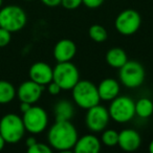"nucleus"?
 <instances>
[{
  "label": "nucleus",
  "instance_id": "obj_29",
  "mask_svg": "<svg viewBox=\"0 0 153 153\" xmlns=\"http://www.w3.org/2000/svg\"><path fill=\"white\" fill-rule=\"evenodd\" d=\"M32 107V104H30V103H26V102H21L20 103V106H19V109L20 111H21L22 113H24L25 111H27L28 109Z\"/></svg>",
  "mask_w": 153,
  "mask_h": 153
},
{
  "label": "nucleus",
  "instance_id": "obj_2",
  "mask_svg": "<svg viewBox=\"0 0 153 153\" xmlns=\"http://www.w3.org/2000/svg\"><path fill=\"white\" fill-rule=\"evenodd\" d=\"M74 103L80 108L87 110L88 108L100 104V96L98 87L87 80H79L71 89Z\"/></svg>",
  "mask_w": 153,
  "mask_h": 153
},
{
  "label": "nucleus",
  "instance_id": "obj_22",
  "mask_svg": "<svg viewBox=\"0 0 153 153\" xmlns=\"http://www.w3.org/2000/svg\"><path fill=\"white\" fill-rule=\"evenodd\" d=\"M101 135V143L106 147H115L119 143V132L113 129L103 130Z\"/></svg>",
  "mask_w": 153,
  "mask_h": 153
},
{
  "label": "nucleus",
  "instance_id": "obj_14",
  "mask_svg": "<svg viewBox=\"0 0 153 153\" xmlns=\"http://www.w3.org/2000/svg\"><path fill=\"white\" fill-rule=\"evenodd\" d=\"M76 53V45L70 39H61L56 43L53 55L57 62L71 61Z\"/></svg>",
  "mask_w": 153,
  "mask_h": 153
},
{
  "label": "nucleus",
  "instance_id": "obj_8",
  "mask_svg": "<svg viewBox=\"0 0 153 153\" xmlns=\"http://www.w3.org/2000/svg\"><path fill=\"white\" fill-rule=\"evenodd\" d=\"M24 127L27 132L30 134H40L48 126V114L40 106L32 105L27 111L22 115Z\"/></svg>",
  "mask_w": 153,
  "mask_h": 153
},
{
  "label": "nucleus",
  "instance_id": "obj_12",
  "mask_svg": "<svg viewBox=\"0 0 153 153\" xmlns=\"http://www.w3.org/2000/svg\"><path fill=\"white\" fill-rule=\"evenodd\" d=\"M53 69L49 64L39 61L34 63L30 67L28 76L32 81L42 86H45L53 81Z\"/></svg>",
  "mask_w": 153,
  "mask_h": 153
},
{
  "label": "nucleus",
  "instance_id": "obj_30",
  "mask_svg": "<svg viewBox=\"0 0 153 153\" xmlns=\"http://www.w3.org/2000/svg\"><path fill=\"white\" fill-rule=\"evenodd\" d=\"M37 143V138L35 137V136H28L27 138H26V140H25V145H26V147H30V146H33L34 144H36Z\"/></svg>",
  "mask_w": 153,
  "mask_h": 153
},
{
  "label": "nucleus",
  "instance_id": "obj_18",
  "mask_svg": "<svg viewBox=\"0 0 153 153\" xmlns=\"http://www.w3.org/2000/svg\"><path fill=\"white\" fill-rule=\"evenodd\" d=\"M128 61L126 51L121 47H112L106 53V62L113 68H121Z\"/></svg>",
  "mask_w": 153,
  "mask_h": 153
},
{
  "label": "nucleus",
  "instance_id": "obj_34",
  "mask_svg": "<svg viewBox=\"0 0 153 153\" xmlns=\"http://www.w3.org/2000/svg\"><path fill=\"white\" fill-rule=\"evenodd\" d=\"M25 1H33V0H25Z\"/></svg>",
  "mask_w": 153,
  "mask_h": 153
},
{
  "label": "nucleus",
  "instance_id": "obj_19",
  "mask_svg": "<svg viewBox=\"0 0 153 153\" xmlns=\"http://www.w3.org/2000/svg\"><path fill=\"white\" fill-rule=\"evenodd\" d=\"M17 96L15 86L9 81L0 80V105L10 104Z\"/></svg>",
  "mask_w": 153,
  "mask_h": 153
},
{
  "label": "nucleus",
  "instance_id": "obj_32",
  "mask_svg": "<svg viewBox=\"0 0 153 153\" xmlns=\"http://www.w3.org/2000/svg\"><path fill=\"white\" fill-rule=\"evenodd\" d=\"M148 149H149V152H150V153H153V140H151L150 144H149Z\"/></svg>",
  "mask_w": 153,
  "mask_h": 153
},
{
  "label": "nucleus",
  "instance_id": "obj_3",
  "mask_svg": "<svg viewBox=\"0 0 153 153\" xmlns=\"http://www.w3.org/2000/svg\"><path fill=\"white\" fill-rule=\"evenodd\" d=\"M26 130L22 117L16 113H7L0 120V134L7 144H17L23 138Z\"/></svg>",
  "mask_w": 153,
  "mask_h": 153
},
{
  "label": "nucleus",
  "instance_id": "obj_9",
  "mask_svg": "<svg viewBox=\"0 0 153 153\" xmlns=\"http://www.w3.org/2000/svg\"><path fill=\"white\" fill-rule=\"evenodd\" d=\"M142 17L140 13L133 9L122 11L114 20V27L123 36H131L140 27Z\"/></svg>",
  "mask_w": 153,
  "mask_h": 153
},
{
  "label": "nucleus",
  "instance_id": "obj_24",
  "mask_svg": "<svg viewBox=\"0 0 153 153\" xmlns=\"http://www.w3.org/2000/svg\"><path fill=\"white\" fill-rule=\"evenodd\" d=\"M12 40V33L3 27H0V48L10 44Z\"/></svg>",
  "mask_w": 153,
  "mask_h": 153
},
{
  "label": "nucleus",
  "instance_id": "obj_10",
  "mask_svg": "<svg viewBox=\"0 0 153 153\" xmlns=\"http://www.w3.org/2000/svg\"><path fill=\"white\" fill-rule=\"evenodd\" d=\"M110 120L109 111L106 107L98 104L87 109L85 115V124L91 132H102L107 127Z\"/></svg>",
  "mask_w": 153,
  "mask_h": 153
},
{
  "label": "nucleus",
  "instance_id": "obj_23",
  "mask_svg": "<svg viewBox=\"0 0 153 153\" xmlns=\"http://www.w3.org/2000/svg\"><path fill=\"white\" fill-rule=\"evenodd\" d=\"M51 151H53V148L49 145L39 142L27 148L28 153H51Z\"/></svg>",
  "mask_w": 153,
  "mask_h": 153
},
{
  "label": "nucleus",
  "instance_id": "obj_13",
  "mask_svg": "<svg viewBox=\"0 0 153 153\" xmlns=\"http://www.w3.org/2000/svg\"><path fill=\"white\" fill-rule=\"evenodd\" d=\"M142 145V137L140 133L134 129H123L119 132V143L117 146L124 151L132 152L137 150Z\"/></svg>",
  "mask_w": 153,
  "mask_h": 153
},
{
  "label": "nucleus",
  "instance_id": "obj_21",
  "mask_svg": "<svg viewBox=\"0 0 153 153\" xmlns=\"http://www.w3.org/2000/svg\"><path fill=\"white\" fill-rule=\"evenodd\" d=\"M88 35L92 41L98 43L104 42L108 38V33L106 28L101 24H92L88 30Z\"/></svg>",
  "mask_w": 153,
  "mask_h": 153
},
{
  "label": "nucleus",
  "instance_id": "obj_28",
  "mask_svg": "<svg viewBox=\"0 0 153 153\" xmlns=\"http://www.w3.org/2000/svg\"><path fill=\"white\" fill-rule=\"evenodd\" d=\"M41 2L48 7H55L61 4V0H41Z\"/></svg>",
  "mask_w": 153,
  "mask_h": 153
},
{
  "label": "nucleus",
  "instance_id": "obj_1",
  "mask_svg": "<svg viewBox=\"0 0 153 153\" xmlns=\"http://www.w3.org/2000/svg\"><path fill=\"white\" fill-rule=\"evenodd\" d=\"M78 137V130L70 121H56L47 132L48 145L60 152L72 150Z\"/></svg>",
  "mask_w": 153,
  "mask_h": 153
},
{
  "label": "nucleus",
  "instance_id": "obj_15",
  "mask_svg": "<svg viewBox=\"0 0 153 153\" xmlns=\"http://www.w3.org/2000/svg\"><path fill=\"white\" fill-rule=\"evenodd\" d=\"M102 143L94 134H84L78 137L74 147V153H99Z\"/></svg>",
  "mask_w": 153,
  "mask_h": 153
},
{
  "label": "nucleus",
  "instance_id": "obj_4",
  "mask_svg": "<svg viewBox=\"0 0 153 153\" xmlns=\"http://www.w3.org/2000/svg\"><path fill=\"white\" fill-rule=\"evenodd\" d=\"M27 22V16L19 5H7L0 7V27L11 33H16L24 28Z\"/></svg>",
  "mask_w": 153,
  "mask_h": 153
},
{
  "label": "nucleus",
  "instance_id": "obj_16",
  "mask_svg": "<svg viewBox=\"0 0 153 153\" xmlns=\"http://www.w3.org/2000/svg\"><path fill=\"white\" fill-rule=\"evenodd\" d=\"M97 87H98L100 99L103 101H107V102H110L117 96H120V91H121L120 83L112 78H106L102 80Z\"/></svg>",
  "mask_w": 153,
  "mask_h": 153
},
{
  "label": "nucleus",
  "instance_id": "obj_5",
  "mask_svg": "<svg viewBox=\"0 0 153 153\" xmlns=\"http://www.w3.org/2000/svg\"><path fill=\"white\" fill-rule=\"evenodd\" d=\"M110 102L108 108L109 115L115 123H128L135 117V102L130 97L117 96Z\"/></svg>",
  "mask_w": 153,
  "mask_h": 153
},
{
  "label": "nucleus",
  "instance_id": "obj_20",
  "mask_svg": "<svg viewBox=\"0 0 153 153\" xmlns=\"http://www.w3.org/2000/svg\"><path fill=\"white\" fill-rule=\"evenodd\" d=\"M153 114V102L149 98H140L135 102V115L148 119Z\"/></svg>",
  "mask_w": 153,
  "mask_h": 153
},
{
  "label": "nucleus",
  "instance_id": "obj_31",
  "mask_svg": "<svg viewBox=\"0 0 153 153\" xmlns=\"http://www.w3.org/2000/svg\"><path fill=\"white\" fill-rule=\"evenodd\" d=\"M5 144H7V142L4 140V138L2 137V135L0 134V151H2L3 148H4Z\"/></svg>",
  "mask_w": 153,
  "mask_h": 153
},
{
  "label": "nucleus",
  "instance_id": "obj_27",
  "mask_svg": "<svg viewBox=\"0 0 153 153\" xmlns=\"http://www.w3.org/2000/svg\"><path fill=\"white\" fill-rule=\"evenodd\" d=\"M47 91H48V94H51V96H58V94L62 91V89L56 82L51 81V83L47 84Z\"/></svg>",
  "mask_w": 153,
  "mask_h": 153
},
{
  "label": "nucleus",
  "instance_id": "obj_11",
  "mask_svg": "<svg viewBox=\"0 0 153 153\" xmlns=\"http://www.w3.org/2000/svg\"><path fill=\"white\" fill-rule=\"evenodd\" d=\"M43 89H44V86L30 79L20 84L17 89V97L20 102H26L34 105L40 100L43 94Z\"/></svg>",
  "mask_w": 153,
  "mask_h": 153
},
{
  "label": "nucleus",
  "instance_id": "obj_17",
  "mask_svg": "<svg viewBox=\"0 0 153 153\" xmlns=\"http://www.w3.org/2000/svg\"><path fill=\"white\" fill-rule=\"evenodd\" d=\"M56 121H70L74 114V107L70 101L60 100L53 107Z\"/></svg>",
  "mask_w": 153,
  "mask_h": 153
},
{
  "label": "nucleus",
  "instance_id": "obj_7",
  "mask_svg": "<svg viewBox=\"0 0 153 153\" xmlns=\"http://www.w3.org/2000/svg\"><path fill=\"white\" fill-rule=\"evenodd\" d=\"M121 83L129 89H134L142 86L146 78L145 68L140 62L135 60H128L119 71Z\"/></svg>",
  "mask_w": 153,
  "mask_h": 153
},
{
  "label": "nucleus",
  "instance_id": "obj_6",
  "mask_svg": "<svg viewBox=\"0 0 153 153\" xmlns=\"http://www.w3.org/2000/svg\"><path fill=\"white\" fill-rule=\"evenodd\" d=\"M53 69V81L56 82L62 90H71L79 82V69L70 61L57 62V65Z\"/></svg>",
  "mask_w": 153,
  "mask_h": 153
},
{
  "label": "nucleus",
  "instance_id": "obj_33",
  "mask_svg": "<svg viewBox=\"0 0 153 153\" xmlns=\"http://www.w3.org/2000/svg\"><path fill=\"white\" fill-rule=\"evenodd\" d=\"M2 4H3V0H0V7H2Z\"/></svg>",
  "mask_w": 153,
  "mask_h": 153
},
{
  "label": "nucleus",
  "instance_id": "obj_26",
  "mask_svg": "<svg viewBox=\"0 0 153 153\" xmlns=\"http://www.w3.org/2000/svg\"><path fill=\"white\" fill-rule=\"evenodd\" d=\"M105 0H82V3L88 9H98L104 3Z\"/></svg>",
  "mask_w": 153,
  "mask_h": 153
},
{
  "label": "nucleus",
  "instance_id": "obj_25",
  "mask_svg": "<svg viewBox=\"0 0 153 153\" xmlns=\"http://www.w3.org/2000/svg\"><path fill=\"white\" fill-rule=\"evenodd\" d=\"M82 4V0H61V5L66 10H76Z\"/></svg>",
  "mask_w": 153,
  "mask_h": 153
}]
</instances>
